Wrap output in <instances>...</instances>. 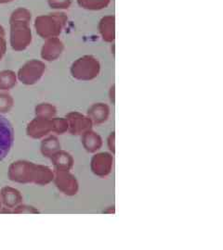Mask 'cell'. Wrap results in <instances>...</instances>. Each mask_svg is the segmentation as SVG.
I'll use <instances>...</instances> for the list:
<instances>
[{"label": "cell", "instance_id": "6da1fadb", "mask_svg": "<svg viewBox=\"0 0 223 250\" xmlns=\"http://www.w3.org/2000/svg\"><path fill=\"white\" fill-rule=\"evenodd\" d=\"M32 13L25 8L15 9L9 18L10 45L15 51L25 50L32 43V30L30 22Z\"/></svg>", "mask_w": 223, "mask_h": 250}, {"label": "cell", "instance_id": "7a4b0ae2", "mask_svg": "<svg viewBox=\"0 0 223 250\" xmlns=\"http://www.w3.org/2000/svg\"><path fill=\"white\" fill-rule=\"evenodd\" d=\"M9 176L12 181L19 183H36L40 185L49 184L53 180V172L48 167L35 165L32 162H14L9 170Z\"/></svg>", "mask_w": 223, "mask_h": 250}, {"label": "cell", "instance_id": "3957f363", "mask_svg": "<svg viewBox=\"0 0 223 250\" xmlns=\"http://www.w3.org/2000/svg\"><path fill=\"white\" fill-rule=\"evenodd\" d=\"M68 17L63 12H54L40 15L35 20L36 34L43 39L58 37L66 26Z\"/></svg>", "mask_w": 223, "mask_h": 250}, {"label": "cell", "instance_id": "277c9868", "mask_svg": "<svg viewBox=\"0 0 223 250\" xmlns=\"http://www.w3.org/2000/svg\"><path fill=\"white\" fill-rule=\"evenodd\" d=\"M100 65L93 56L86 55L77 59L72 64V76L78 81H91L98 77Z\"/></svg>", "mask_w": 223, "mask_h": 250}, {"label": "cell", "instance_id": "5b68a950", "mask_svg": "<svg viewBox=\"0 0 223 250\" xmlns=\"http://www.w3.org/2000/svg\"><path fill=\"white\" fill-rule=\"evenodd\" d=\"M45 71L46 65L44 62L37 60L29 61L19 70V81L26 85L35 84L42 78Z\"/></svg>", "mask_w": 223, "mask_h": 250}, {"label": "cell", "instance_id": "8992f818", "mask_svg": "<svg viewBox=\"0 0 223 250\" xmlns=\"http://www.w3.org/2000/svg\"><path fill=\"white\" fill-rule=\"evenodd\" d=\"M14 141V130L9 120L0 115V161L9 154Z\"/></svg>", "mask_w": 223, "mask_h": 250}, {"label": "cell", "instance_id": "52a82bcc", "mask_svg": "<svg viewBox=\"0 0 223 250\" xmlns=\"http://www.w3.org/2000/svg\"><path fill=\"white\" fill-rule=\"evenodd\" d=\"M55 183L57 188L68 196L75 195L78 190V184L75 177L69 173L68 170H57L55 175Z\"/></svg>", "mask_w": 223, "mask_h": 250}, {"label": "cell", "instance_id": "ba28073f", "mask_svg": "<svg viewBox=\"0 0 223 250\" xmlns=\"http://www.w3.org/2000/svg\"><path fill=\"white\" fill-rule=\"evenodd\" d=\"M68 129L73 134H84L91 129L92 122L89 117L84 116L79 112H71L66 115Z\"/></svg>", "mask_w": 223, "mask_h": 250}, {"label": "cell", "instance_id": "9c48e42d", "mask_svg": "<svg viewBox=\"0 0 223 250\" xmlns=\"http://www.w3.org/2000/svg\"><path fill=\"white\" fill-rule=\"evenodd\" d=\"M64 45L58 37L49 38L45 42L41 49V57L47 62H54L63 54Z\"/></svg>", "mask_w": 223, "mask_h": 250}, {"label": "cell", "instance_id": "30bf717a", "mask_svg": "<svg viewBox=\"0 0 223 250\" xmlns=\"http://www.w3.org/2000/svg\"><path fill=\"white\" fill-rule=\"evenodd\" d=\"M113 158L108 153H99L91 160V170L99 177H105L111 172Z\"/></svg>", "mask_w": 223, "mask_h": 250}, {"label": "cell", "instance_id": "8fae6325", "mask_svg": "<svg viewBox=\"0 0 223 250\" xmlns=\"http://www.w3.org/2000/svg\"><path fill=\"white\" fill-rule=\"evenodd\" d=\"M52 131V123L49 119L36 117V119L28 125V135L34 138H40Z\"/></svg>", "mask_w": 223, "mask_h": 250}, {"label": "cell", "instance_id": "7c38bea8", "mask_svg": "<svg viewBox=\"0 0 223 250\" xmlns=\"http://www.w3.org/2000/svg\"><path fill=\"white\" fill-rule=\"evenodd\" d=\"M99 32L105 42H114L116 37V17L108 15L100 19L99 21Z\"/></svg>", "mask_w": 223, "mask_h": 250}, {"label": "cell", "instance_id": "4fadbf2b", "mask_svg": "<svg viewBox=\"0 0 223 250\" xmlns=\"http://www.w3.org/2000/svg\"><path fill=\"white\" fill-rule=\"evenodd\" d=\"M88 114L92 123L99 125L107 121L110 115V108L106 104L97 103L89 107Z\"/></svg>", "mask_w": 223, "mask_h": 250}, {"label": "cell", "instance_id": "5bb4252c", "mask_svg": "<svg viewBox=\"0 0 223 250\" xmlns=\"http://www.w3.org/2000/svg\"><path fill=\"white\" fill-rule=\"evenodd\" d=\"M82 143H83L84 147L86 148V150L91 152V153L99 150L102 145L100 136L90 130L83 134Z\"/></svg>", "mask_w": 223, "mask_h": 250}, {"label": "cell", "instance_id": "9a60e30c", "mask_svg": "<svg viewBox=\"0 0 223 250\" xmlns=\"http://www.w3.org/2000/svg\"><path fill=\"white\" fill-rule=\"evenodd\" d=\"M57 170H69L73 166V158L70 154L64 151H57L51 157Z\"/></svg>", "mask_w": 223, "mask_h": 250}, {"label": "cell", "instance_id": "2e32d148", "mask_svg": "<svg viewBox=\"0 0 223 250\" xmlns=\"http://www.w3.org/2000/svg\"><path fill=\"white\" fill-rule=\"evenodd\" d=\"M81 9L98 11L106 9L112 0H76Z\"/></svg>", "mask_w": 223, "mask_h": 250}, {"label": "cell", "instance_id": "e0dca14e", "mask_svg": "<svg viewBox=\"0 0 223 250\" xmlns=\"http://www.w3.org/2000/svg\"><path fill=\"white\" fill-rule=\"evenodd\" d=\"M17 83V76L15 72L6 70L0 72V90L7 91L12 89Z\"/></svg>", "mask_w": 223, "mask_h": 250}, {"label": "cell", "instance_id": "ac0fdd59", "mask_svg": "<svg viewBox=\"0 0 223 250\" xmlns=\"http://www.w3.org/2000/svg\"><path fill=\"white\" fill-rule=\"evenodd\" d=\"M60 147H61V145L58 142V139L54 136H51L43 141L41 150L46 157L51 158L54 154L60 149Z\"/></svg>", "mask_w": 223, "mask_h": 250}, {"label": "cell", "instance_id": "d6986e66", "mask_svg": "<svg viewBox=\"0 0 223 250\" xmlns=\"http://www.w3.org/2000/svg\"><path fill=\"white\" fill-rule=\"evenodd\" d=\"M4 203L9 207H13L17 205L21 201V196L17 190L11 189V188H5L2 192Z\"/></svg>", "mask_w": 223, "mask_h": 250}, {"label": "cell", "instance_id": "ffe728a7", "mask_svg": "<svg viewBox=\"0 0 223 250\" xmlns=\"http://www.w3.org/2000/svg\"><path fill=\"white\" fill-rule=\"evenodd\" d=\"M36 114L37 117L50 120L56 114V108L49 103H42L36 107Z\"/></svg>", "mask_w": 223, "mask_h": 250}, {"label": "cell", "instance_id": "44dd1931", "mask_svg": "<svg viewBox=\"0 0 223 250\" xmlns=\"http://www.w3.org/2000/svg\"><path fill=\"white\" fill-rule=\"evenodd\" d=\"M13 106V99L6 93H0V112H9Z\"/></svg>", "mask_w": 223, "mask_h": 250}, {"label": "cell", "instance_id": "7402d4cb", "mask_svg": "<svg viewBox=\"0 0 223 250\" xmlns=\"http://www.w3.org/2000/svg\"><path fill=\"white\" fill-rule=\"evenodd\" d=\"M52 131L59 134H63L68 130L67 120L64 119H52Z\"/></svg>", "mask_w": 223, "mask_h": 250}, {"label": "cell", "instance_id": "603a6c76", "mask_svg": "<svg viewBox=\"0 0 223 250\" xmlns=\"http://www.w3.org/2000/svg\"><path fill=\"white\" fill-rule=\"evenodd\" d=\"M73 0H48L50 8L57 10L70 9Z\"/></svg>", "mask_w": 223, "mask_h": 250}, {"label": "cell", "instance_id": "cb8c5ba5", "mask_svg": "<svg viewBox=\"0 0 223 250\" xmlns=\"http://www.w3.org/2000/svg\"><path fill=\"white\" fill-rule=\"evenodd\" d=\"M6 49H7V43H6L5 37L0 36V61L6 53Z\"/></svg>", "mask_w": 223, "mask_h": 250}, {"label": "cell", "instance_id": "d4e9b609", "mask_svg": "<svg viewBox=\"0 0 223 250\" xmlns=\"http://www.w3.org/2000/svg\"><path fill=\"white\" fill-rule=\"evenodd\" d=\"M115 134L113 133V134H111L110 135V137H109V141H108V143H109V147H110V149L111 150H113V152H115Z\"/></svg>", "mask_w": 223, "mask_h": 250}, {"label": "cell", "instance_id": "484cf974", "mask_svg": "<svg viewBox=\"0 0 223 250\" xmlns=\"http://www.w3.org/2000/svg\"><path fill=\"white\" fill-rule=\"evenodd\" d=\"M0 36H4L5 37V30L3 26L0 24Z\"/></svg>", "mask_w": 223, "mask_h": 250}, {"label": "cell", "instance_id": "4316f807", "mask_svg": "<svg viewBox=\"0 0 223 250\" xmlns=\"http://www.w3.org/2000/svg\"><path fill=\"white\" fill-rule=\"evenodd\" d=\"M12 1H14V0H0V4H8Z\"/></svg>", "mask_w": 223, "mask_h": 250}]
</instances>
